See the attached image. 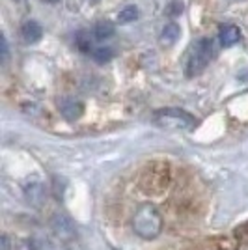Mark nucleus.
Segmentation results:
<instances>
[{"label":"nucleus","mask_w":248,"mask_h":250,"mask_svg":"<svg viewBox=\"0 0 248 250\" xmlns=\"http://www.w3.org/2000/svg\"><path fill=\"white\" fill-rule=\"evenodd\" d=\"M133 229L138 237L142 239H155L157 235H161L163 231V217L153 206L145 204L142 208H138V211L133 217Z\"/></svg>","instance_id":"nucleus-1"},{"label":"nucleus","mask_w":248,"mask_h":250,"mask_svg":"<svg viewBox=\"0 0 248 250\" xmlns=\"http://www.w3.org/2000/svg\"><path fill=\"white\" fill-rule=\"evenodd\" d=\"M215 56V45L211 40L207 38H202L198 40L192 49L188 52V58H186L185 63V75L186 77H196V75L204 73L206 67L209 65V62L213 60Z\"/></svg>","instance_id":"nucleus-2"},{"label":"nucleus","mask_w":248,"mask_h":250,"mask_svg":"<svg viewBox=\"0 0 248 250\" xmlns=\"http://www.w3.org/2000/svg\"><path fill=\"white\" fill-rule=\"evenodd\" d=\"M153 122L159 127L166 129H192L198 124V120L192 114H188L181 108H163L153 114Z\"/></svg>","instance_id":"nucleus-3"},{"label":"nucleus","mask_w":248,"mask_h":250,"mask_svg":"<svg viewBox=\"0 0 248 250\" xmlns=\"http://www.w3.org/2000/svg\"><path fill=\"white\" fill-rule=\"evenodd\" d=\"M58 108H60V112H62L63 118L69 120V122L79 120L84 112L83 101H79L77 97H69V95H63L62 99L58 101Z\"/></svg>","instance_id":"nucleus-4"},{"label":"nucleus","mask_w":248,"mask_h":250,"mask_svg":"<svg viewBox=\"0 0 248 250\" xmlns=\"http://www.w3.org/2000/svg\"><path fill=\"white\" fill-rule=\"evenodd\" d=\"M24 198L34 208H41L47 198V190L41 181H30L24 185Z\"/></svg>","instance_id":"nucleus-5"},{"label":"nucleus","mask_w":248,"mask_h":250,"mask_svg":"<svg viewBox=\"0 0 248 250\" xmlns=\"http://www.w3.org/2000/svg\"><path fill=\"white\" fill-rule=\"evenodd\" d=\"M51 233H54V235H58V237H62L65 241H73L75 239V226H73V222L67 217L56 215L51 220Z\"/></svg>","instance_id":"nucleus-6"},{"label":"nucleus","mask_w":248,"mask_h":250,"mask_svg":"<svg viewBox=\"0 0 248 250\" xmlns=\"http://www.w3.org/2000/svg\"><path fill=\"white\" fill-rule=\"evenodd\" d=\"M19 36H21L22 43L26 45H34L41 40L43 36V28L38 21H26L21 24V30H19Z\"/></svg>","instance_id":"nucleus-7"},{"label":"nucleus","mask_w":248,"mask_h":250,"mask_svg":"<svg viewBox=\"0 0 248 250\" xmlns=\"http://www.w3.org/2000/svg\"><path fill=\"white\" fill-rule=\"evenodd\" d=\"M241 40V30L235 24H220L218 26V42L222 47H231Z\"/></svg>","instance_id":"nucleus-8"},{"label":"nucleus","mask_w":248,"mask_h":250,"mask_svg":"<svg viewBox=\"0 0 248 250\" xmlns=\"http://www.w3.org/2000/svg\"><path fill=\"white\" fill-rule=\"evenodd\" d=\"M41 250H71V241H65L54 233H49L41 241Z\"/></svg>","instance_id":"nucleus-9"},{"label":"nucleus","mask_w":248,"mask_h":250,"mask_svg":"<svg viewBox=\"0 0 248 250\" xmlns=\"http://www.w3.org/2000/svg\"><path fill=\"white\" fill-rule=\"evenodd\" d=\"M114 24L110 21H99L95 26H93L92 30V36L93 40H97V42H103V40H108V38H112L114 36Z\"/></svg>","instance_id":"nucleus-10"},{"label":"nucleus","mask_w":248,"mask_h":250,"mask_svg":"<svg viewBox=\"0 0 248 250\" xmlns=\"http://www.w3.org/2000/svg\"><path fill=\"white\" fill-rule=\"evenodd\" d=\"M179 34H181V30H179V26H177L176 22H168L163 28V32H161V43L166 45V47L174 45L179 40Z\"/></svg>","instance_id":"nucleus-11"},{"label":"nucleus","mask_w":248,"mask_h":250,"mask_svg":"<svg viewBox=\"0 0 248 250\" xmlns=\"http://www.w3.org/2000/svg\"><path fill=\"white\" fill-rule=\"evenodd\" d=\"M138 19V8L136 6H125L124 10L118 13V22L120 24H127Z\"/></svg>","instance_id":"nucleus-12"},{"label":"nucleus","mask_w":248,"mask_h":250,"mask_svg":"<svg viewBox=\"0 0 248 250\" xmlns=\"http://www.w3.org/2000/svg\"><path fill=\"white\" fill-rule=\"evenodd\" d=\"M75 43H77V47H79L83 52H90V54H92L93 38H90V34H88V32H79V34H77V38H75Z\"/></svg>","instance_id":"nucleus-13"},{"label":"nucleus","mask_w":248,"mask_h":250,"mask_svg":"<svg viewBox=\"0 0 248 250\" xmlns=\"http://www.w3.org/2000/svg\"><path fill=\"white\" fill-rule=\"evenodd\" d=\"M112 56L114 51L110 47H97L92 51V58L95 62H108V60H112Z\"/></svg>","instance_id":"nucleus-14"},{"label":"nucleus","mask_w":248,"mask_h":250,"mask_svg":"<svg viewBox=\"0 0 248 250\" xmlns=\"http://www.w3.org/2000/svg\"><path fill=\"white\" fill-rule=\"evenodd\" d=\"M36 241L34 239H11L10 237V250H34Z\"/></svg>","instance_id":"nucleus-15"},{"label":"nucleus","mask_w":248,"mask_h":250,"mask_svg":"<svg viewBox=\"0 0 248 250\" xmlns=\"http://www.w3.org/2000/svg\"><path fill=\"white\" fill-rule=\"evenodd\" d=\"M181 11H183V2H177V0H174V2L166 8V13H168L170 17H177Z\"/></svg>","instance_id":"nucleus-16"},{"label":"nucleus","mask_w":248,"mask_h":250,"mask_svg":"<svg viewBox=\"0 0 248 250\" xmlns=\"http://www.w3.org/2000/svg\"><path fill=\"white\" fill-rule=\"evenodd\" d=\"M2 40V63H6L8 62V40H6V36H2L0 38Z\"/></svg>","instance_id":"nucleus-17"},{"label":"nucleus","mask_w":248,"mask_h":250,"mask_svg":"<svg viewBox=\"0 0 248 250\" xmlns=\"http://www.w3.org/2000/svg\"><path fill=\"white\" fill-rule=\"evenodd\" d=\"M0 250H10V235H2V245H0Z\"/></svg>","instance_id":"nucleus-18"},{"label":"nucleus","mask_w":248,"mask_h":250,"mask_svg":"<svg viewBox=\"0 0 248 250\" xmlns=\"http://www.w3.org/2000/svg\"><path fill=\"white\" fill-rule=\"evenodd\" d=\"M45 2H51V4H56V2H60V0H45Z\"/></svg>","instance_id":"nucleus-19"}]
</instances>
